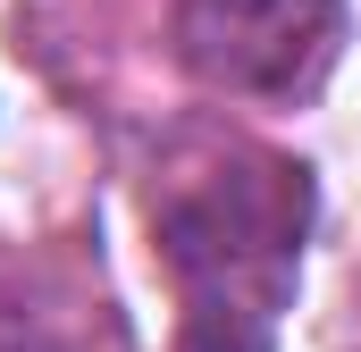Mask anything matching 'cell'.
Returning a JSON list of instances; mask_svg holds the SVG:
<instances>
[{"label": "cell", "mask_w": 361, "mask_h": 352, "mask_svg": "<svg viewBox=\"0 0 361 352\" xmlns=\"http://www.w3.org/2000/svg\"><path fill=\"white\" fill-rule=\"evenodd\" d=\"M311 227V176L227 143L160 184V260L185 302V352H269Z\"/></svg>", "instance_id": "1"}, {"label": "cell", "mask_w": 361, "mask_h": 352, "mask_svg": "<svg viewBox=\"0 0 361 352\" xmlns=\"http://www.w3.org/2000/svg\"><path fill=\"white\" fill-rule=\"evenodd\" d=\"M345 51V0H177V59L227 101H311Z\"/></svg>", "instance_id": "2"}, {"label": "cell", "mask_w": 361, "mask_h": 352, "mask_svg": "<svg viewBox=\"0 0 361 352\" xmlns=\"http://www.w3.org/2000/svg\"><path fill=\"white\" fill-rule=\"evenodd\" d=\"M0 352H59V336L42 327V310L17 285H0Z\"/></svg>", "instance_id": "3"}]
</instances>
